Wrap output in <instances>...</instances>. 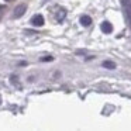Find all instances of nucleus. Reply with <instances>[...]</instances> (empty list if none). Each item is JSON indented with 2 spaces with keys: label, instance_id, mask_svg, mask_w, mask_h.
<instances>
[{
  "label": "nucleus",
  "instance_id": "obj_1",
  "mask_svg": "<svg viewBox=\"0 0 131 131\" xmlns=\"http://www.w3.org/2000/svg\"><path fill=\"white\" fill-rule=\"evenodd\" d=\"M26 12H27V6H26V4H18V6L14 9L13 18H20V17H23Z\"/></svg>",
  "mask_w": 131,
  "mask_h": 131
},
{
  "label": "nucleus",
  "instance_id": "obj_2",
  "mask_svg": "<svg viewBox=\"0 0 131 131\" xmlns=\"http://www.w3.org/2000/svg\"><path fill=\"white\" fill-rule=\"evenodd\" d=\"M31 24L34 27H41L44 24V17L41 14H35L34 17L31 18Z\"/></svg>",
  "mask_w": 131,
  "mask_h": 131
},
{
  "label": "nucleus",
  "instance_id": "obj_3",
  "mask_svg": "<svg viewBox=\"0 0 131 131\" xmlns=\"http://www.w3.org/2000/svg\"><path fill=\"white\" fill-rule=\"evenodd\" d=\"M100 28H102L103 32H106V34H108V32L113 31V26H111L108 21H104V23H102V26H100Z\"/></svg>",
  "mask_w": 131,
  "mask_h": 131
},
{
  "label": "nucleus",
  "instance_id": "obj_4",
  "mask_svg": "<svg viewBox=\"0 0 131 131\" xmlns=\"http://www.w3.org/2000/svg\"><path fill=\"white\" fill-rule=\"evenodd\" d=\"M80 24H82L83 27H88L92 24V18L89 17V16H82L80 17Z\"/></svg>",
  "mask_w": 131,
  "mask_h": 131
},
{
  "label": "nucleus",
  "instance_id": "obj_5",
  "mask_svg": "<svg viewBox=\"0 0 131 131\" xmlns=\"http://www.w3.org/2000/svg\"><path fill=\"white\" fill-rule=\"evenodd\" d=\"M121 4L128 13H131V0H121Z\"/></svg>",
  "mask_w": 131,
  "mask_h": 131
},
{
  "label": "nucleus",
  "instance_id": "obj_6",
  "mask_svg": "<svg viewBox=\"0 0 131 131\" xmlns=\"http://www.w3.org/2000/svg\"><path fill=\"white\" fill-rule=\"evenodd\" d=\"M103 66L107 68V69H114L116 68V63L111 62V61H104V62H103Z\"/></svg>",
  "mask_w": 131,
  "mask_h": 131
},
{
  "label": "nucleus",
  "instance_id": "obj_7",
  "mask_svg": "<svg viewBox=\"0 0 131 131\" xmlns=\"http://www.w3.org/2000/svg\"><path fill=\"white\" fill-rule=\"evenodd\" d=\"M65 16H66V12H65V10H59V13L57 14V20L61 23V21H62L63 18H65Z\"/></svg>",
  "mask_w": 131,
  "mask_h": 131
}]
</instances>
